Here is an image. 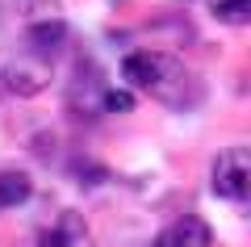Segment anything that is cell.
<instances>
[{
    "label": "cell",
    "instance_id": "6da1fadb",
    "mask_svg": "<svg viewBox=\"0 0 251 247\" xmlns=\"http://www.w3.org/2000/svg\"><path fill=\"white\" fill-rule=\"evenodd\" d=\"M122 80L134 84V88H147L163 101V105H193L201 97L197 92V80L176 55H163V51H134L122 59Z\"/></svg>",
    "mask_w": 251,
    "mask_h": 247
},
{
    "label": "cell",
    "instance_id": "7a4b0ae2",
    "mask_svg": "<svg viewBox=\"0 0 251 247\" xmlns=\"http://www.w3.org/2000/svg\"><path fill=\"white\" fill-rule=\"evenodd\" d=\"M214 193L234 205H243L251 197V155L243 147H230L214 159Z\"/></svg>",
    "mask_w": 251,
    "mask_h": 247
},
{
    "label": "cell",
    "instance_id": "3957f363",
    "mask_svg": "<svg viewBox=\"0 0 251 247\" xmlns=\"http://www.w3.org/2000/svg\"><path fill=\"white\" fill-rule=\"evenodd\" d=\"M50 76H54L50 59L38 55V51H29V46L4 63V84H9L13 97H38V92L50 84Z\"/></svg>",
    "mask_w": 251,
    "mask_h": 247
},
{
    "label": "cell",
    "instance_id": "277c9868",
    "mask_svg": "<svg viewBox=\"0 0 251 247\" xmlns=\"http://www.w3.org/2000/svg\"><path fill=\"white\" fill-rule=\"evenodd\" d=\"M151 247H209V226L197 214H180L151 239Z\"/></svg>",
    "mask_w": 251,
    "mask_h": 247
},
{
    "label": "cell",
    "instance_id": "5b68a950",
    "mask_svg": "<svg viewBox=\"0 0 251 247\" xmlns=\"http://www.w3.org/2000/svg\"><path fill=\"white\" fill-rule=\"evenodd\" d=\"M38 247H97V243H92V230L84 226V218L75 210H67L42 239H38Z\"/></svg>",
    "mask_w": 251,
    "mask_h": 247
},
{
    "label": "cell",
    "instance_id": "8992f818",
    "mask_svg": "<svg viewBox=\"0 0 251 247\" xmlns=\"http://www.w3.org/2000/svg\"><path fill=\"white\" fill-rule=\"evenodd\" d=\"M67 38V26H63L59 17H38V21H29V29H25V42H29V51H38V55H46L50 59V51Z\"/></svg>",
    "mask_w": 251,
    "mask_h": 247
},
{
    "label": "cell",
    "instance_id": "52a82bcc",
    "mask_svg": "<svg viewBox=\"0 0 251 247\" xmlns=\"http://www.w3.org/2000/svg\"><path fill=\"white\" fill-rule=\"evenodd\" d=\"M29 193H34V185H29L25 172H0V210L29 201Z\"/></svg>",
    "mask_w": 251,
    "mask_h": 247
},
{
    "label": "cell",
    "instance_id": "ba28073f",
    "mask_svg": "<svg viewBox=\"0 0 251 247\" xmlns=\"http://www.w3.org/2000/svg\"><path fill=\"white\" fill-rule=\"evenodd\" d=\"M209 13L226 26H247L251 17V0H209Z\"/></svg>",
    "mask_w": 251,
    "mask_h": 247
},
{
    "label": "cell",
    "instance_id": "9c48e42d",
    "mask_svg": "<svg viewBox=\"0 0 251 247\" xmlns=\"http://www.w3.org/2000/svg\"><path fill=\"white\" fill-rule=\"evenodd\" d=\"M100 109L105 113H126V109H134V97L130 92H117V88H105L100 92Z\"/></svg>",
    "mask_w": 251,
    "mask_h": 247
}]
</instances>
